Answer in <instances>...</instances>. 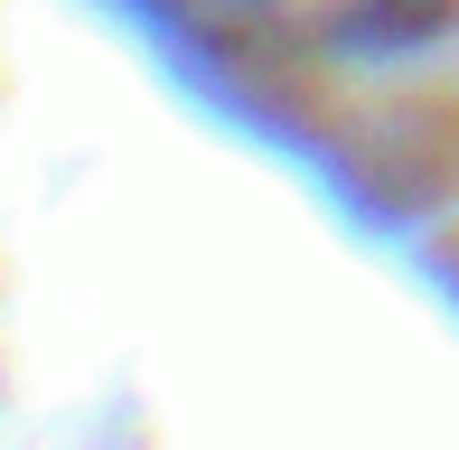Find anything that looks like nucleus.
I'll use <instances>...</instances> for the list:
<instances>
[{"instance_id": "nucleus-1", "label": "nucleus", "mask_w": 459, "mask_h": 450, "mask_svg": "<svg viewBox=\"0 0 459 450\" xmlns=\"http://www.w3.org/2000/svg\"><path fill=\"white\" fill-rule=\"evenodd\" d=\"M244 10L319 56H412L459 19V0H244Z\"/></svg>"}]
</instances>
